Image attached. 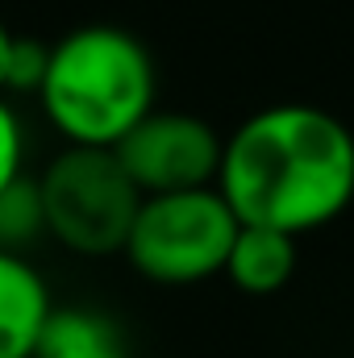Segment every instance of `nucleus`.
Listing matches in <instances>:
<instances>
[{
	"mask_svg": "<svg viewBox=\"0 0 354 358\" xmlns=\"http://www.w3.org/2000/svg\"><path fill=\"white\" fill-rule=\"evenodd\" d=\"M221 146L225 138L208 121L192 113L155 108L113 146V155L142 196H167V192L213 187L221 167Z\"/></svg>",
	"mask_w": 354,
	"mask_h": 358,
	"instance_id": "5",
	"label": "nucleus"
},
{
	"mask_svg": "<svg viewBox=\"0 0 354 358\" xmlns=\"http://www.w3.org/2000/svg\"><path fill=\"white\" fill-rule=\"evenodd\" d=\"M217 192L238 225L313 234L354 200V134L317 104H271L225 138Z\"/></svg>",
	"mask_w": 354,
	"mask_h": 358,
	"instance_id": "1",
	"label": "nucleus"
},
{
	"mask_svg": "<svg viewBox=\"0 0 354 358\" xmlns=\"http://www.w3.org/2000/svg\"><path fill=\"white\" fill-rule=\"evenodd\" d=\"M38 192L46 238L84 259L121 255L142 208V192L121 171L117 155L92 146H67L63 155H55L38 176Z\"/></svg>",
	"mask_w": 354,
	"mask_h": 358,
	"instance_id": "4",
	"label": "nucleus"
},
{
	"mask_svg": "<svg viewBox=\"0 0 354 358\" xmlns=\"http://www.w3.org/2000/svg\"><path fill=\"white\" fill-rule=\"evenodd\" d=\"M34 358H125L117 325L96 308H55Z\"/></svg>",
	"mask_w": 354,
	"mask_h": 358,
	"instance_id": "8",
	"label": "nucleus"
},
{
	"mask_svg": "<svg viewBox=\"0 0 354 358\" xmlns=\"http://www.w3.org/2000/svg\"><path fill=\"white\" fill-rule=\"evenodd\" d=\"M46 63H50V46H42L34 38H17L13 55H8V84H4V92H38L42 76H46Z\"/></svg>",
	"mask_w": 354,
	"mask_h": 358,
	"instance_id": "10",
	"label": "nucleus"
},
{
	"mask_svg": "<svg viewBox=\"0 0 354 358\" xmlns=\"http://www.w3.org/2000/svg\"><path fill=\"white\" fill-rule=\"evenodd\" d=\"M50 287L25 255L0 250V358H34L50 321Z\"/></svg>",
	"mask_w": 354,
	"mask_h": 358,
	"instance_id": "6",
	"label": "nucleus"
},
{
	"mask_svg": "<svg viewBox=\"0 0 354 358\" xmlns=\"http://www.w3.org/2000/svg\"><path fill=\"white\" fill-rule=\"evenodd\" d=\"M13 42H17V34L0 21V92L8 84V55H13Z\"/></svg>",
	"mask_w": 354,
	"mask_h": 358,
	"instance_id": "12",
	"label": "nucleus"
},
{
	"mask_svg": "<svg viewBox=\"0 0 354 358\" xmlns=\"http://www.w3.org/2000/svg\"><path fill=\"white\" fill-rule=\"evenodd\" d=\"M21 163H25V129L21 117L0 100V192L21 179Z\"/></svg>",
	"mask_w": 354,
	"mask_h": 358,
	"instance_id": "11",
	"label": "nucleus"
},
{
	"mask_svg": "<svg viewBox=\"0 0 354 358\" xmlns=\"http://www.w3.org/2000/svg\"><path fill=\"white\" fill-rule=\"evenodd\" d=\"M155 59L121 25H80L50 46L42 113L67 146L113 150L146 113H155Z\"/></svg>",
	"mask_w": 354,
	"mask_h": 358,
	"instance_id": "2",
	"label": "nucleus"
},
{
	"mask_svg": "<svg viewBox=\"0 0 354 358\" xmlns=\"http://www.w3.org/2000/svg\"><path fill=\"white\" fill-rule=\"evenodd\" d=\"M238 217L213 187L142 196L134 229L125 238V259L150 283L187 287L225 271L229 246L238 238Z\"/></svg>",
	"mask_w": 354,
	"mask_h": 358,
	"instance_id": "3",
	"label": "nucleus"
},
{
	"mask_svg": "<svg viewBox=\"0 0 354 358\" xmlns=\"http://www.w3.org/2000/svg\"><path fill=\"white\" fill-rule=\"evenodd\" d=\"M221 275L246 296H275L296 275V238L279 229L242 225Z\"/></svg>",
	"mask_w": 354,
	"mask_h": 358,
	"instance_id": "7",
	"label": "nucleus"
},
{
	"mask_svg": "<svg viewBox=\"0 0 354 358\" xmlns=\"http://www.w3.org/2000/svg\"><path fill=\"white\" fill-rule=\"evenodd\" d=\"M46 238V213H42V192L38 179H13L0 192V250L21 255L29 242Z\"/></svg>",
	"mask_w": 354,
	"mask_h": 358,
	"instance_id": "9",
	"label": "nucleus"
}]
</instances>
